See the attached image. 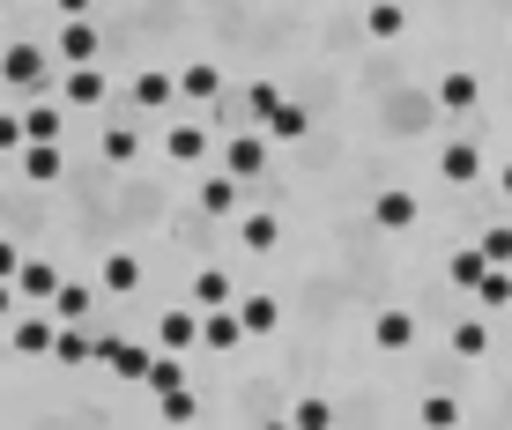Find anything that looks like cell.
I'll return each mask as SVG.
<instances>
[{
    "mask_svg": "<svg viewBox=\"0 0 512 430\" xmlns=\"http://www.w3.org/2000/svg\"><path fill=\"white\" fill-rule=\"evenodd\" d=\"M498 186H505V201H512V164H505V171H498Z\"/></svg>",
    "mask_w": 512,
    "mask_h": 430,
    "instance_id": "cell-42",
    "label": "cell"
},
{
    "mask_svg": "<svg viewBox=\"0 0 512 430\" xmlns=\"http://www.w3.org/2000/svg\"><path fill=\"white\" fill-rule=\"evenodd\" d=\"M0 208H8V193H0Z\"/></svg>",
    "mask_w": 512,
    "mask_h": 430,
    "instance_id": "cell-44",
    "label": "cell"
},
{
    "mask_svg": "<svg viewBox=\"0 0 512 430\" xmlns=\"http://www.w3.org/2000/svg\"><path fill=\"white\" fill-rule=\"evenodd\" d=\"M97 149H104V164H134V156H141V134H134V127H104Z\"/></svg>",
    "mask_w": 512,
    "mask_h": 430,
    "instance_id": "cell-31",
    "label": "cell"
},
{
    "mask_svg": "<svg viewBox=\"0 0 512 430\" xmlns=\"http://www.w3.org/2000/svg\"><path fill=\"white\" fill-rule=\"evenodd\" d=\"M52 15H90V0H45Z\"/></svg>",
    "mask_w": 512,
    "mask_h": 430,
    "instance_id": "cell-40",
    "label": "cell"
},
{
    "mask_svg": "<svg viewBox=\"0 0 512 430\" xmlns=\"http://www.w3.org/2000/svg\"><path fill=\"white\" fill-rule=\"evenodd\" d=\"M446 342H453V356H468V364H475V356H490V319H453Z\"/></svg>",
    "mask_w": 512,
    "mask_h": 430,
    "instance_id": "cell-26",
    "label": "cell"
},
{
    "mask_svg": "<svg viewBox=\"0 0 512 430\" xmlns=\"http://www.w3.org/2000/svg\"><path fill=\"white\" fill-rule=\"evenodd\" d=\"M238 319H245V334L260 342V334L282 327V304H275V297H238Z\"/></svg>",
    "mask_w": 512,
    "mask_h": 430,
    "instance_id": "cell-25",
    "label": "cell"
},
{
    "mask_svg": "<svg viewBox=\"0 0 512 430\" xmlns=\"http://www.w3.org/2000/svg\"><path fill=\"white\" fill-rule=\"evenodd\" d=\"M268 149H275L268 134H238V141H223V171H231V178H245V186H253V178L268 171Z\"/></svg>",
    "mask_w": 512,
    "mask_h": 430,
    "instance_id": "cell-3",
    "label": "cell"
},
{
    "mask_svg": "<svg viewBox=\"0 0 512 430\" xmlns=\"http://www.w3.org/2000/svg\"><path fill=\"white\" fill-rule=\"evenodd\" d=\"M438 178H446V186H475V178H483V149H475V141H446V149H438Z\"/></svg>",
    "mask_w": 512,
    "mask_h": 430,
    "instance_id": "cell-8",
    "label": "cell"
},
{
    "mask_svg": "<svg viewBox=\"0 0 512 430\" xmlns=\"http://www.w3.org/2000/svg\"><path fill=\"white\" fill-rule=\"evenodd\" d=\"M52 356H60L67 371H75V364H90V356H97V349H90V334H82V319H60V334H52Z\"/></svg>",
    "mask_w": 512,
    "mask_h": 430,
    "instance_id": "cell-23",
    "label": "cell"
},
{
    "mask_svg": "<svg viewBox=\"0 0 512 430\" xmlns=\"http://www.w3.org/2000/svg\"><path fill=\"white\" fill-rule=\"evenodd\" d=\"M483 267H490V253H483V245H461V253L446 260V275L461 282V290H475V282H483Z\"/></svg>",
    "mask_w": 512,
    "mask_h": 430,
    "instance_id": "cell-29",
    "label": "cell"
},
{
    "mask_svg": "<svg viewBox=\"0 0 512 430\" xmlns=\"http://www.w3.org/2000/svg\"><path fill=\"white\" fill-rule=\"evenodd\" d=\"M156 416H164V423H193V416H201V401H193L186 386H164V393H156Z\"/></svg>",
    "mask_w": 512,
    "mask_h": 430,
    "instance_id": "cell-30",
    "label": "cell"
},
{
    "mask_svg": "<svg viewBox=\"0 0 512 430\" xmlns=\"http://www.w3.org/2000/svg\"><path fill=\"white\" fill-rule=\"evenodd\" d=\"M275 104H282V89H275V82H253V89H245V112H253V119H268Z\"/></svg>",
    "mask_w": 512,
    "mask_h": 430,
    "instance_id": "cell-36",
    "label": "cell"
},
{
    "mask_svg": "<svg viewBox=\"0 0 512 430\" xmlns=\"http://www.w3.org/2000/svg\"><path fill=\"white\" fill-rule=\"evenodd\" d=\"M364 30H372L379 45H394L401 30H409V8H401V0H372V8H364Z\"/></svg>",
    "mask_w": 512,
    "mask_h": 430,
    "instance_id": "cell-19",
    "label": "cell"
},
{
    "mask_svg": "<svg viewBox=\"0 0 512 430\" xmlns=\"http://www.w3.org/2000/svg\"><path fill=\"white\" fill-rule=\"evenodd\" d=\"M164 149H171V164H201L216 141H208V127H193V119H179V127L164 134Z\"/></svg>",
    "mask_w": 512,
    "mask_h": 430,
    "instance_id": "cell-14",
    "label": "cell"
},
{
    "mask_svg": "<svg viewBox=\"0 0 512 430\" xmlns=\"http://www.w3.org/2000/svg\"><path fill=\"white\" fill-rule=\"evenodd\" d=\"M238 342H253V334H245V319H238V304H216V312H201V349L231 356Z\"/></svg>",
    "mask_w": 512,
    "mask_h": 430,
    "instance_id": "cell-4",
    "label": "cell"
},
{
    "mask_svg": "<svg viewBox=\"0 0 512 430\" xmlns=\"http://www.w3.org/2000/svg\"><path fill=\"white\" fill-rule=\"evenodd\" d=\"M60 267H52V260H23V275H15V290H23L30 304H52V290H60Z\"/></svg>",
    "mask_w": 512,
    "mask_h": 430,
    "instance_id": "cell-17",
    "label": "cell"
},
{
    "mask_svg": "<svg viewBox=\"0 0 512 430\" xmlns=\"http://www.w3.org/2000/svg\"><path fill=\"white\" fill-rule=\"evenodd\" d=\"M468 297L483 304V312H505V304H512V267H483V282H475Z\"/></svg>",
    "mask_w": 512,
    "mask_h": 430,
    "instance_id": "cell-27",
    "label": "cell"
},
{
    "mask_svg": "<svg viewBox=\"0 0 512 430\" xmlns=\"http://www.w3.org/2000/svg\"><path fill=\"white\" fill-rule=\"evenodd\" d=\"M104 97H112V75H104L97 60H82V67L60 75V104H67V112H97Z\"/></svg>",
    "mask_w": 512,
    "mask_h": 430,
    "instance_id": "cell-2",
    "label": "cell"
},
{
    "mask_svg": "<svg viewBox=\"0 0 512 430\" xmlns=\"http://www.w3.org/2000/svg\"><path fill=\"white\" fill-rule=\"evenodd\" d=\"M483 253H490V267H512V223H490L483 230Z\"/></svg>",
    "mask_w": 512,
    "mask_h": 430,
    "instance_id": "cell-34",
    "label": "cell"
},
{
    "mask_svg": "<svg viewBox=\"0 0 512 430\" xmlns=\"http://www.w3.org/2000/svg\"><path fill=\"white\" fill-rule=\"evenodd\" d=\"M193 201H201V215H231V208L245 201V178H231V171H208L201 186H193Z\"/></svg>",
    "mask_w": 512,
    "mask_h": 430,
    "instance_id": "cell-11",
    "label": "cell"
},
{
    "mask_svg": "<svg viewBox=\"0 0 512 430\" xmlns=\"http://www.w3.org/2000/svg\"><path fill=\"white\" fill-rule=\"evenodd\" d=\"M0 275H8V282H15V275H23V253H15V245H8V238H0Z\"/></svg>",
    "mask_w": 512,
    "mask_h": 430,
    "instance_id": "cell-39",
    "label": "cell"
},
{
    "mask_svg": "<svg viewBox=\"0 0 512 430\" xmlns=\"http://www.w3.org/2000/svg\"><path fill=\"white\" fill-rule=\"evenodd\" d=\"M156 349H171V356L201 349V304H193V312H164V319H156Z\"/></svg>",
    "mask_w": 512,
    "mask_h": 430,
    "instance_id": "cell-7",
    "label": "cell"
},
{
    "mask_svg": "<svg viewBox=\"0 0 512 430\" xmlns=\"http://www.w3.org/2000/svg\"><path fill=\"white\" fill-rule=\"evenodd\" d=\"M0 23H8V0H0Z\"/></svg>",
    "mask_w": 512,
    "mask_h": 430,
    "instance_id": "cell-43",
    "label": "cell"
},
{
    "mask_svg": "<svg viewBox=\"0 0 512 430\" xmlns=\"http://www.w3.org/2000/svg\"><path fill=\"white\" fill-rule=\"evenodd\" d=\"M127 97L141 104V112H171V97H179V75H164V67H141V75L127 82Z\"/></svg>",
    "mask_w": 512,
    "mask_h": 430,
    "instance_id": "cell-6",
    "label": "cell"
},
{
    "mask_svg": "<svg viewBox=\"0 0 512 430\" xmlns=\"http://www.w3.org/2000/svg\"><path fill=\"white\" fill-rule=\"evenodd\" d=\"M23 178H30V186H60V178H67L60 141H23Z\"/></svg>",
    "mask_w": 512,
    "mask_h": 430,
    "instance_id": "cell-10",
    "label": "cell"
},
{
    "mask_svg": "<svg viewBox=\"0 0 512 430\" xmlns=\"http://www.w3.org/2000/svg\"><path fill=\"white\" fill-rule=\"evenodd\" d=\"M23 141H30V134H23V112H0V149L23 156Z\"/></svg>",
    "mask_w": 512,
    "mask_h": 430,
    "instance_id": "cell-38",
    "label": "cell"
},
{
    "mask_svg": "<svg viewBox=\"0 0 512 430\" xmlns=\"http://www.w3.org/2000/svg\"><path fill=\"white\" fill-rule=\"evenodd\" d=\"M52 334H60L52 304H45V319H15V356H52Z\"/></svg>",
    "mask_w": 512,
    "mask_h": 430,
    "instance_id": "cell-15",
    "label": "cell"
},
{
    "mask_svg": "<svg viewBox=\"0 0 512 430\" xmlns=\"http://www.w3.org/2000/svg\"><path fill=\"white\" fill-rule=\"evenodd\" d=\"M260 127H268V141H305V134H312V119H305V104H290V97H282L275 112L260 119Z\"/></svg>",
    "mask_w": 512,
    "mask_h": 430,
    "instance_id": "cell-20",
    "label": "cell"
},
{
    "mask_svg": "<svg viewBox=\"0 0 512 430\" xmlns=\"http://www.w3.org/2000/svg\"><path fill=\"white\" fill-rule=\"evenodd\" d=\"M372 223L379 230H416V201H409V193H379V201H372Z\"/></svg>",
    "mask_w": 512,
    "mask_h": 430,
    "instance_id": "cell-22",
    "label": "cell"
},
{
    "mask_svg": "<svg viewBox=\"0 0 512 430\" xmlns=\"http://www.w3.org/2000/svg\"><path fill=\"white\" fill-rule=\"evenodd\" d=\"M60 127H67V104H60V97H38V104L23 112V134H30V141H60Z\"/></svg>",
    "mask_w": 512,
    "mask_h": 430,
    "instance_id": "cell-18",
    "label": "cell"
},
{
    "mask_svg": "<svg viewBox=\"0 0 512 430\" xmlns=\"http://www.w3.org/2000/svg\"><path fill=\"white\" fill-rule=\"evenodd\" d=\"M193 304H201V312L231 304V275H223V267H201V275H193Z\"/></svg>",
    "mask_w": 512,
    "mask_h": 430,
    "instance_id": "cell-28",
    "label": "cell"
},
{
    "mask_svg": "<svg viewBox=\"0 0 512 430\" xmlns=\"http://www.w3.org/2000/svg\"><path fill=\"white\" fill-rule=\"evenodd\" d=\"M372 342H379L386 356L416 349V319H409V312H379V319H372Z\"/></svg>",
    "mask_w": 512,
    "mask_h": 430,
    "instance_id": "cell-16",
    "label": "cell"
},
{
    "mask_svg": "<svg viewBox=\"0 0 512 430\" xmlns=\"http://www.w3.org/2000/svg\"><path fill=\"white\" fill-rule=\"evenodd\" d=\"M275 238H282V215L275 208H245L238 215V245H245V253H275Z\"/></svg>",
    "mask_w": 512,
    "mask_h": 430,
    "instance_id": "cell-12",
    "label": "cell"
},
{
    "mask_svg": "<svg viewBox=\"0 0 512 430\" xmlns=\"http://www.w3.org/2000/svg\"><path fill=\"white\" fill-rule=\"evenodd\" d=\"M290 423H305V430H320V423H334V408H327V401H297V408H290Z\"/></svg>",
    "mask_w": 512,
    "mask_h": 430,
    "instance_id": "cell-37",
    "label": "cell"
},
{
    "mask_svg": "<svg viewBox=\"0 0 512 430\" xmlns=\"http://www.w3.org/2000/svg\"><path fill=\"white\" fill-rule=\"evenodd\" d=\"M52 319H90V290H82V282H60V290H52Z\"/></svg>",
    "mask_w": 512,
    "mask_h": 430,
    "instance_id": "cell-32",
    "label": "cell"
},
{
    "mask_svg": "<svg viewBox=\"0 0 512 430\" xmlns=\"http://www.w3.org/2000/svg\"><path fill=\"white\" fill-rule=\"evenodd\" d=\"M416 416H423V423H461V401H453V393H431Z\"/></svg>",
    "mask_w": 512,
    "mask_h": 430,
    "instance_id": "cell-35",
    "label": "cell"
},
{
    "mask_svg": "<svg viewBox=\"0 0 512 430\" xmlns=\"http://www.w3.org/2000/svg\"><path fill=\"white\" fill-rule=\"evenodd\" d=\"M141 386H149V393H164V386H186V364H179V356H156V364H149V379H141Z\"/></svg>",
    "mask_w": 512,
    "mask_h": 430,
    "instance_id": "cell-33",
    "label": "cell"
},
{
    "mask_svg": "<svg viewBox=\"0 0 512 430\" xmlns=\"http://www.w3.org/2000/svg\"><path fill=\"white\" fill-rule=\"evenodd\" d=\"M179 97H193V104H216V97H223V67H216V60H193V67H179Z\"/></svg>",
    "mask_w": 512,
    "mask_h": 430,
    "instance_id": "cell-13",
    "label": "cell"
},
{
    "mask_svg": "<svg viewBox=\"0 0 512 430\" xmlns=\"http://www.w3.org/2000/svg\"><path fill=\"white\" fill-rule=\"evenodd\" d=\"M0 82L45 97V89H52V52H45V45H8V52H0Z\"/></svg>",
    "mask_w": 512,
    "mask_h": 430,
    "instance_id": "cell-1",
    "label": "cell"
},
{
    "mask_svg": "<svg viewBox=\"0 0 512 430\" xmlns=\"http://www.w3.org/2000/svg\"><path fill=\"white\" fill-rule=\"evenodd\" d=\"M97 364L112 371V379H149V364H156V356L141 349V342H119V334H104V342H97Z\"/></svg>",
    "mask_w": 512,
    "mask_h": 430,
    "instance_id": "cell-5",
    "label": "cell"
},
{
    "mask_svg": "<svg viewBox=\"0 0 512 430\" xmlns=\"http://www.w3.org/2000/svg\"><path fill=\"white\" fill-rule=\"evenodd\" d=\"M475 97H483L475 75H438V112H475Z\"/></svg>",
    "mask_w": 512,
    "mask_h": 430,
    "instance_id": "cell-24",
    "label": "cell"
},
{
    "mask_svg": "<svg viewBox=\"0 0 512 430\" xmlns=\"http://www.w3.org/2000/svg\"><path fill=\"white\" fill-rule=\"evenodd\" d=\"M97 282H104L112 297H134V290H141V260H134V253H112V260L97 267Z\"/></svg>",
    "mask_w": 512,
    "mask_h": 430,
    "instance_id": "cell-21",
    "label": "cell"
},
{
    "mask_svg": "<svg viewBox=\"0 0 512 430\" xmlns=\"http://www.w3.org/2000/svg\"><path fill=\"white\" fill-rule=\"evenodd\" d=\"M97 45H104V30L90 23V15H67V23H60V60H67V67L97 60Z\"/></svg>",
    "mask_w": 512,
    "mask_h": 430,
    "instance_id": "cell-9",
    "label": "cell"
},
{
    "mask_svg": "<svg viewBox=\"0 0 512 430\" xmlns=\"http://www.w3.org/2000/svg\"><path fill=\"white\" fill-rule=\"evenodd\" d=\"M15 297H23V290H15V282H8V275H0V319H8V312H15Z\"/></svg>",
    "mask_w": 512,
    "mask_h": 430,
    "instance_id": "cell-41",
    "label": "cell"
}]
</instances>
